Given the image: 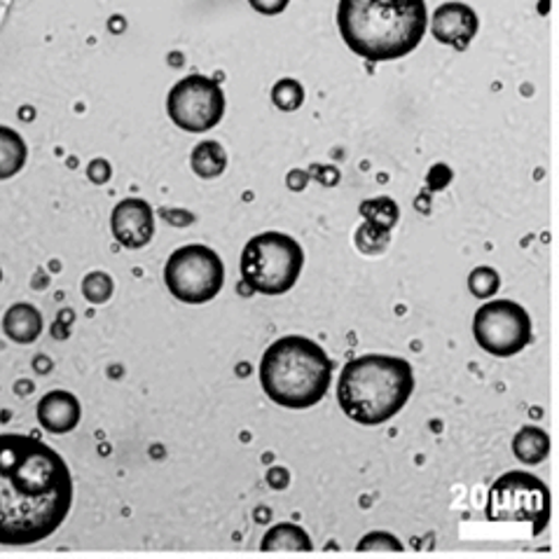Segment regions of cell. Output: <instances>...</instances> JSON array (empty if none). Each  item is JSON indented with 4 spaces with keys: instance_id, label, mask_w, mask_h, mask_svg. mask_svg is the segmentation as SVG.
<instances>
[{
    "instance_id": "cell-1",
    "label": "cell",
    "mask_w": 559,
    "mask_h": 559,
    "mask_svg": "<svg viewBox=\"0 0 559 559\" xmlns=\"http://www.w3.org/2000/svg\"><path fill=\"white\" fill-rule=\"evenodd\" d=\"M73 506L69 464L43 440L0 433V546H33L52 536Z\"/></svg>"
},
{
    "instance_id": "cell-2",
    "label": "cell",
    "mask_w": 559,
    "mask_h": 559,
    "mask_svg": "<svg viewBox=\"0 0 559 559\" xmlns=\"http://www.w3.org/2000/svg\"><path fill=\"white\" fill-rule=\"evenodd\" d=\"M340 36L368 61H396L413 55L429 31L426 0H340Z\"/></svg>"
},
{
    "instance_id": "cell-3",
    "label": "cell",
    "mask_w": 559,
    "mask_h": 559,
    "mask_svg": "<svg viewBox=\"0 0 559 559\" xmlns=\"http://www.w3.org/2000/svg\"><path fill=\"white\" fill-rule=\"evenodd\" d=\"M415 393L409 360L386 354H366L349 360L337 380L342 413L360 426H382L396 417Z\"/></svg>"
},
{
    "instance_id": "cell-4",
    "label": "cell",
    "mask_w": 559,
    "mask_h": 559,
    "mask_svg": "<svg viewBox=\"0 0 559 559\" xmlns=\"http://www.w3.org/2000/svg\"><path fill=\"white\" fill-rule=\"evenodd\" d=\"M260 384L272 403L309 409L325 399L333 384V360L314 340L286 335L262 354Z\"/></svg>"
},
{
    "instance_id": "cell-5",
    "label": "cell",
    "mask_w": 559,
    "mask_h": 559,
    "mask_svg": "<svg viewBox=\"0 0 559 559\" xmlns=\"http://www.w3.org/2000/svg\"><path fill=\"white\" fill-rule=\"evenodd\" d=\"M305 267L302 246L284 233H262L243 246L241 278L260 295H284Z\"/></svg>"
},
{
    "instance_id": "cell-6",
    "label": "cell",
    "mask_w": 559,
    "mask_h": 559,
    "mask_svg": "<svg viewBox=\"0 0 559 559\" xmlns=\"http://www.w3.org/2000/svg\"><path fill=\"white\" fill-rule=\"evenodd\" d=\"M164 282H167V288L176 300L186 305H206L223 290V260L209 246H183L167 260Z\"/></svg>"
},
{
    "instance_id": "cell-7",
    "label": "cell",
    "mask_w": 559,
    "mask_h": 559,
    "mask_svg": "<svg viewBox=\"0 0 559 559\" xmlns=\"http://www.w3.org/2000/svg\"><path fill=\"white\" fill-rule=\"evenodd\" d=\"M487 518L491 522H532L534 534L544 532L550 518V489L532 473H506L491 485Z\"/></svg>"
},
{
    "instance_id": "cell-8",
    "label": "cell",
    "mask_w": 559,
    "mask_h": 559,
    "mask_svg": "<svg viewBox=\"0 0 559 559\" xmlns=\"http://www.w3.org/2000/svg\"><path fill=\"white\" fill-rule=\"evenodd\" d=\"M473 337L489 356H518L534 337L530 311L513 300H489L475 311Z\"/></svg>"
},
{
    "instance_id": "cell-9",
    "label": "cell",
    "mask_w": 559,
    "mask_h": 559,
    "mask_svg": "<svg viewBox=\"0 0 559 559\" xmlns=\"http://www.w3.org/2000/svg\"><path fill=\"white\" fill-rule=\"evenodd\" d=\"M169 118L190 134H204L225 115V94L216 80L206 75H188L169 92Z\"/></svg>"
},
{
    "instance_id": "cell-10",
    "label": "cell",
    "mask_w": 559,
    "mask_h": 559,
    "mask_svg": "<svg viewBox=\"0 0 559 559\" xmlns=\"http://www.w3.org/2000/svg\"><path fill=\"white\" fill-rule=\"evenodd\" d=\"M480 31V16L471 5L450 0L442 3L431 14V36L440 43L448 45L456 52H466L473 38Z\"/></svg>"
},
{
    "instance_id": "cell-11",
    "label": "cell",
    "mask_w": 559,
    "mask_h": 559,
    "mask_svg": "<svg viewBox=\"0 0 559 559\" xmlns=\"http://www.w3.org/2000/svg\"><path fill=\"white\" fill-rule=\"evenodd\" d=\"M110 227L124 249H143L155 235V211L145 200L129 197L112 209Z\"/></svg>"
},
{
    "instance_id": "cell-12",
    "label": "cell",
    "mask_w": 559,
    "mask_h": 559,
    "mask_svg": "<svg viewBox=\"0 0 559 559\" xmlns=\"http://www.w3.org/2000/svg\"><path fill=\"white\" fill-rule=\"evenodd\" d=\"M82 419L80 401L71 391H49L38 403V421L49 433H71Z\"/></svg>"
},
{
    "instance_id": "cell-13",
    "label": "cell",
    "mask_w": 559,
    "mask_h": 559,
    "mask_svg": "<svg viewBox=\"0 0 559 559\" xmlns=\"http://www.w3.org/2000/svg\"><path fill=\"white\" fill-rule=\"evenodd\" d=\"M3 331L16 344L36 342L43 333V314L36 307L26 302L12 305L3 317Z\"/></svg>"
},
{
    "instance_id": "cell-14",
    "label": "cell",
    "mask_w": 559,
    "mask_h": 559,
    "mask_svg": "<svg viewBox=\"0 0 559 559\" xmlns=\"http://www.w3.org/2000/svg\"><path fill=\"white\" fill-rule=\"evenodd\" d=\"M513 454L524 466L544 464L550 454V436L540 426H522L513 438Z\"/></svg>"
},
{
    "instance_id": "cell-15",
    "label": "cell",
    "mask_w": 559,
    "mask_h": 559,
    "mask_svg": "<svg viewBox=\"0 0 559 559\" xmlns=\"http://www.w3.org/2000/svg\"><path fill=\"white\" fill-rule=\"evenodd\" d=\"M260 550H300V552H309L314 550V544H311L309 534L300 527V524L293 522H278L274 527L262 536Z\"/></svg>"
},
{
    "instance_id": "cell-16",
    "label": "cell",
    "mask_w": 559,
    "mask_h": 559,
    "mask_svg": "<svg viewBox=\"0 0 559 559\" xmlns=\"http://www.w3.org/2000/svg\"><path fill=\"white\" fill-rule=\"evenodd\" d=\"M28 157L26 141L10 127H0V180H8L24 169Z\"/></svg>"
},
{
    "instance_id": "cell-17",
    "label": "cell",
    "mask_w": 559,
    "mask_h": 559,
    "mask_svg": "<svg viewBox=\"0 0 559 559\" xmlns=\"http://www.w3.org/2000/svg\"><path fill=\"white\" fill-rule=\"evenodd\" d=\"M227 167V153L216 141H202L192 151V171L200 178H218Z\"/></svg>"
},
{
    "instance_id": "cell-18",
    "label": "cell",
    "mask_w": 559,
    "mask_h": 559,
    "mask_svg": "<svg viewBox=\"0 0 559 559\" xmlns=\"http://www.w3.org/2000/svg\"><path fill=\"white\" fill-rule=\"evenodd\" d=\"M466 286H468L473 298H478V300H491V298H495V295L499 293V288H501V276H499V272H497L495 267L480 265V267H475V270L468 274Z\"/></svg>"
},
{
    "instance_id": "cell-19",
    "label": "cell",
    "mask_w": 559,
    "mask_h": 559,
    "mask_svg": "<svg viewBox=\"0 0 559 559\" xmlns=\"http://www.w3.org/2000/svg\"><path fill=\"white\" fill-rule=\"evenodd\" d=\"M272 102L278 110H286V112L298 110L305 104V87L293 78L278 80L272 87Z\"/></svg>"
},
{
    "instance_id": "cell-20",
    "label": "cell",
    "mask_w": 559,
    "mask_h": 559,
    "mask_svg": "<svg viewBox=\"0 0 559 559\" xmlns=\"http://www.w3.org/2000/svg\"><path fill=\"white\" fill-rule=\"evenodd\" d=\"M112 290H115L112 278L106 272H90L85 278H82V295H85L92 305L108 302Z\"/></svg>"
},
{
    "instance_id": "cell-21",
    "label": "cell",
    "mask_w": 559,
    "mask_h": 559,
    "mask_svg": "<svg viewBox=\"0 0 559 559\" xmlns=\"http://www.w3.org/2000/svg\"><path fill=\"white\" fill-rule=\"evenodd\" d=\"M358 552H370V550H386V552H403L405 546L401 544L399 536H393L389 532H370L364 538L358 540L356 546Z\"/></svg>"
},
{
    "instance_id": "cell-22",
    "label": "cell",
    "mask_w": 559,
    "mask_h": 559,
    "mask_svg": "<svg viewBox=\"0 0 559 559\" xmlns=\"http://www.w3.org/2000/svg\"><path fill=\"white\" fill-rule=\"evenodd\" d=\"M249 3L260 14H282L290 0H249Z\"/></svg>"
},
{
    "instance_id": "cell-23",
    "label": "cell",
    "mask_w": 559,
    "mask_h": 559,
    "mask_svg": "<svg viewBox=\"0 0 559 559\" xmlns=\"http://www.w3.org/2000/svg\"><path fill=\"white\" fill-rule=\"evenodd\" d=\"M87 176L94 183H108L110 180V164L106 159H94L87 167Z\"/></svg>"
},
{
    "instance_id": "cell-24",
    "label": "cell",
    "mask_w": 559,
    "mask_h": 559,
    "mask_svg": "<svg viewBox=\"0 0 559 559\" xmlns=\"http://www.w3.org/2000/svg\"><path fill=\"white\" fill-rule=\"evenodd\" d=\"M0 278H3V274H0Z\"/></svg>"
}]
</instances>
